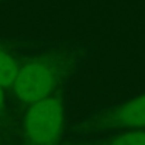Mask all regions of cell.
Masks as SVG:
<instances>
[{"label":"cell","instance_id":"obj_5","mask_svg":"<svg viewBox=\"0 0 145 145\" xmlns=\"http://www.w3.org/2000/svg\"><path fill=\"white\" fill-rule=\"evenodd\" d=\"M107 145H145V131L128 130L113 138Z\"/></svg>","mask_w":145,"mask_h":145},{"label":"cell","instance_id":"obj_3","mask_svg":"<svg viewBox=\"0 0 145 145\" xmlns=\"http://www.w3.org/2000/svg\"><path fill=\"white\" fill-rule=\"evenodd\" d=\"M104 123L128 130L145 128V95L131 99L114 108L106 117Z\"/></svg>","mask_w":145,"mask_h":145},{"label":"cell","instance_id":"obj_1","mask_svg":"<svg viewBox=\"0 0 145 145\" xmlns=\"http://www.w3.org/2000/svg\"><path fill=\"white\" fill-rule=\"evenodd\" d=\"M65 120L61 99L49 96L30 104L24 120V131L31 145H55L58 142Z\"/></svg>","mask_w":145,"mask_h":145},{"label":"cell","instance_id":"obj_4","mask_svg":"<svg viewBox=\"0 0 145 145\" xmlns=\"http://www.w3.org/2000/svg\"><path fill=\"white\" fill-rule=\"evenodd\" d=\"M17 72H18L17 62L6 51L0 49V86L1 88L13 86Z\"/></svg>","mask_w":145,"mask_h":145},{"label":"cell","instance_id":"obj_2","mask_svg":"<svg viewBox=\"0 0 145 145\" xmlns=\"http://www.w3.org/2000/svg\"><path fill=\"white\" fill-rule=\"evenodd\" d=\"M58 83L56 69L45 61H31L18 68L13 88L23 103L34 104L49 97Z\"/></svg>","mask_w":145,"mask_h":145},{"label":"cell","instance_id":"obj_6","mask_svg":"<svg viewBox=\"0 0 145 145\" xmlns=\"http://www.w3.org/2000/svg\"><path fill=\"white\" fill-rule=\"evenodd\" d=\"M4 107V92H3V88L0 86V111L3 110Z\"/></svg>","mask_w":145,"mask_h":145}]
</instances>
